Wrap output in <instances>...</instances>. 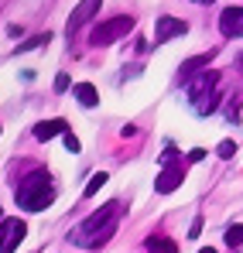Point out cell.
Wrapping results in <instances>:
<instances>
[{
    "mask_svg": "<svg viewBox=\"0 0 243 253\" xmlns=\"http://www.w3.org/2000/svg\"><path fill=\"white\" fill-rule=\"evenodd\" d=\"M120 215H123L120 202H106V206H99L93 215H86L79 226L69 233V240H72L76 247H82V250H99V247L110 243V236L117 233Z\"/></svg>",
    "mask_w": 243,
    "mask_h": 253,
    "instance_id": "6da1fadb",
    "label": "cell"
},
{
    "mask_svg": "<svg viewBox=\"0 0 243 253\" xmlns=\"http://www.w3.org/2000/svg\"><path fill=\"white\" fill-rule=\"evenodd\" d=\"M55 202V185L48 171H31L28 178H21L17 185V206L28 212H41Z\"/></svg>",
    "mask_w": 243,
    "mask_h": 253,
    "instance_id": "7a4b0ae2",
    "label": "cell"
},
{
    "mask_svg": "<svg viewBox=\"0 0 243 253\" xmlns=\"http://www.w3.org/2000/svg\"><path fill=\"white\" fill-rule=\"evenodd\" d=\"M216 85H219V76L216 72H199L195 79H189L185 89H189V103H192V110L195 113H212L216 106H219V92H216Z\"/></svg>",
    "mask_w": 243,
    "mask_h": 253,
    "instance_id": "3957f363",
    "label": "cell"
},
{
    "mask_svg": "<svg viewBox=\"0 0 243 253\" xmlns=\"http://www.w3.org/2000/svg\"><path fill=\"white\" fill-rule=\"evenodd\" d=\"M127 31H134V17L120 14V17H110V21H99L93 31H89V44H113L117 38H123Z\"/></svg>",
    "mask_w": 243,
    "mask_h": 253,
    "instance_id": "277c9868",
    "label": "cell"
},
{
    "mask_svg": "<svg viewBox=\"0 0 243 253\" xmlns=\"http://www.w3.org/2000/svg\"><path fill=\"white\" fill-rule=\"evenodd\" d=\"M24 233H28V222L24 219H17V215L0 219V253H14L17 243L24 240Z\"/></svg>",
    "mask_w": 243,
    "mask_h": 253,
    "instance_id": "5b68a950",
    "label": "cell"
},
{
    "mask_svg": "<svg viewBox=\"0 0 243 253\" xmlns=\"http://www.w3.org/2000/svg\"><path fill=\"white\" fill-rule=\"evenodd\" d=\"M182 181H185V168H182V161H168V165L161 168V174L154 178V192H158V195H171Z\"/></svg>",
    "mask_w": 243,
    "mask_h": 253,
    "instance_id": "8992f818",
    "label": "cell"
},
{
    "mask_svg": "<svg viewBox=\"0 0 243 253\" xmlns=\"http://www.w3.org/2000/svg\"><path fill=\"white\" fill-rule=\"evenodd\" d=\"M182 35H189V24H185V21H178V17H171V14H161V17H158V24H154V42H171V38H182Z\"/></svg>",
    "mask_w": 243,
    "mask_h": 253,
    "instance_id": "52a82bcc",
    "label": "cell"
},
{
    "mask_svg": "<svg viewBox=\"0 0 243 253\" xmlns=\"http://www.w3.org/2000/svg\"><path fill=\"white\" fill-rule=\"evenodd\" d=\"M219 31L226 38H243V7H226L219 14Z\"/></svg>",
    "mask_w": 243,
    "mask_h": 253,
    "instance_id": "ba28073f",
    "label": "cell"
},
{
    "mask_svg": "<svg viewBox=\"0 0 243 253\" xmlns=\"http://www.w3.org/2000/svg\"><path fill=\"white\" fill-rule=\"evenodd\" d=\"M99 3H103V0H82L79 7H76V14L69 17V28H65V31H69V35H76L82 24H89V21L99 14Z\"/></svg>",
    "mask_w": 243,
    "mask_h": 253,
    "instance_id": "9c48e42d",
    "label": "cell"
},
{
    "mask_svg": "<svg viewBox=\"0 0 243 253\" xmlns=\"http://www.w3.org/2000/svg\"><path fill=\"white\" fill-rule=\"evenodd\" d=\"M58 133H69V124H65V120H45V124L35 126V137H38V140H51V137H58Z\"/></svg>",
    "mask_w": 243,
    "mask_h": 253,
    "instance_id": "30bf717a",
    "label": "cell"
},
{
    "mask_svg": "<svg viewBox=\"0 0 243 253\" xmlns=\"http://www.w3.org/2000/svg\"><path fill=\"white\" fill-rule=\"evenodd\" d=\"M72 96L79 99L82 106H96V103H99V92H96V85H89V83L72 85Z\"/></svg>",
    "mask_w": 243,
    "mask_h": 253,
    "instance_id": "8fae6325",
    "label": "cell"
},
{
    "mask_svg": "<svg viewBox=\"0 0 243 253\" xmlns=\"http://www.w3.org/2000/svg\"><path fill=\"white\" fill-rule=\"evenodd\" d=\"M209 58H212V51H205V55H195V58L182 62V79H185V83H189V79H195L199 65H209Z\"/></svg>",
    "mask_w": 243,
    "mask_h": 253,
    "instance_id": "7c38bea8",
    "label": "cell"
},
{
    "mask_svg": "<svg viewBox=\"0 0 243 253\" xmlns=\"http://www.w3.org/2000/svg\"><path fill=\"white\" fill-rule=\"evenodd\" d=\"M147 250L151 253H178L175 240H164V236H147Z\"/></svg>",
    "mask_w": 243,
    "mask_h": 253,
    "instance_id": "4fadbf2b",
    "label": "cell"
},
{
    "mask_svg": "<svg viewBox=\"0 0 243 253\" xmlns=\"http://www.w3.org/2000/svg\"><path fill=\"white\" fill-rule=\"evenodd\" d=\"M106 181H110V174H106V171H96V174L89 178V185L82 188V195H86V199H93V195H96V192H99V188H103Z\"/></svg>",
    "mask_w": 243,
    "mask_h": 253,
    "instance_id": "5bb4252c",
    "label": "cell"
},
{
    "mask_svg": "<svg viewBox=\"0 0 243 253\" xmlns=\"http://www.w3.org/2000/svg\"><path fill=\"white\" fill-rule=\"evenodd\" d=\"M226 243H230L233 250H237V247H243V226H240V222L226 229Z\"/></svg>",
    "mask_w": 243,
    "mask_h": 253,
    "instance_id": "9a60e30c",
    "label": "cell"
},
{
    "mask_svg": "<svg viewBox=\"0 0 243 253\" xmlns=\"http://www.w3.org/2000/svg\"><path fill=\"white\" fill-rule=\"evenodd\" d=\"M51 42V35L45 31V35H35L31 42H24V44H17V51H31V48H41V44H48Z\"/></svg>",
    "mask_w": 243,
    "mask_h": 253,
    "instance_id": "2e32d148",
    "label": "cell"
},
{
    "mask_svg": "<svg viewBox=\"0 0 243 253\" xmlns=\"http://www.w3.org/2000/svg\"><path fill=\"white\" fill-rule=\"evenodd\" d=\"M216 154H219V158H226V161H230V158H233V154H237V144H233V140H223V144H219V147H216Z\"/></svg>",
    "mask_w": 243,
    "mask_h": 253,
    "instance_id": "e0dca14e",
    "label": "cell"
},
{
    "mask_svg": "<svg viewBox=\"0 0 243 253\" xmlns=\"http://www.w3.org/2000/svg\"><path fill=\"white\" fill-rule=\"evenodd\" d=\"M65 151H72V154H79V137H72V133H65Z\"/></svg>",
    "mask_w": 243,
    "mask_h": 253,
    "instance_id": "ac0fdd59",
    "label": "cell"
},
{
    "mask_svg": "<svg viewBox=\"0 0 243 253\" xmlns=\"http://www.w3.org/2000/svg\"><path fill=\"white\" fill-rule=\"evenodd\" d=\"M202 233V219H192V226H189V240H195Z\"/></svg>",
    "mask_w": 243,
    "mask_h": 253,
    "instance_id": "d6986e66",
    "label": "cell"
},
{
    "mask_svg": "<svg viewBox=\"0 0 243 253\" xmlns=\"http://www.w3.org/2000/svg\"><path fill=\"white\" fill-rule=\"evenodd\" d=\"M202 158H205L202 147H192V151H189V161H192V165H195V161H202Z\"/></svg>",
    "mask_w": 243,
    "mask_h": 253,
    "instance_id": "ffe728a7",
    "label": "cell"
},
{
    "mask_svg": "<svg viewBox=\"0 0 243 253\" xmlns=\"http://www.w3.org/2000/svg\"><path fill=\"white\" fill-rule=\"evenodd\" d=\"M55 89H58V92H65V89H69V76H65V72L55 79Z\"/></svg>",
    "mask_w": 243,
    "mask_h": 253,
    "instance_id": "44dd1931",
    "label": "cell"
},
{
    "mask_svg": "<svg viewBox=\"0 0 243 253\" xmlns=\"http://www.w3.org/2000/svg\"><path fill=\"white\" fill-rule=\"evenodd\" d=\"M199 253H216V250H212V247H205V250H199Z\"/></svg>",
    "mask_w": 243,
    "mask_h": 253,
    "instance_id": "7402d4cb",
    "label": "cell"
},
{
    "mask_svg": "<svg viewBox=\"0 0 243 253\" xmlns=\"http://www.w3.org/2000/svg\"><path fill=\"white\" fill-rule=\"evenodd\" d=\"M192 3H212V0H192Z\"/></svg>",
    "mask_w": 243,
    "mask_h": 253,
    "instance_id": "603a6c76",
    "label": "cell"
},
{
    "mask_svg": "<svg viewBox=\"0 0 243 253\" xmlns=\"http://www.w3.org/2000/svg\"><path fill=\"white\" fill-rule=\"evenodd\" d=\"M240 69H243V51H240Z\"/></svg>",
    "mask_w": 243,
    "mask_h": 253,
    "instance_id": "cb8c5ba5",
    "label": "cell"
}]
</instances>
